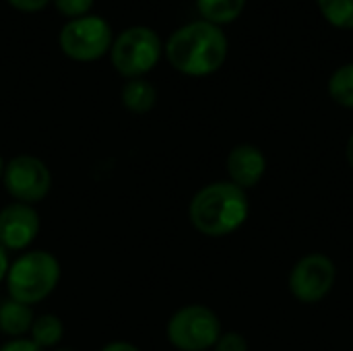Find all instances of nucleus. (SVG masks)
<instances>
[{
    "label": "nucleus",
    "instance_id": "1",
    "mask_svg": "<svg viewBox=\"0 0 353 351\" xmlns=\"http://www.w3.org/2000/svg\"><path fill=\"white\" fill-rule=\"evenodd\" d=\"M165 56L182 74L207 77L223 66L228 58V37L219 25L205 19L192 21L170 35Z\"/></svg>",
    "mask_w": 353,
    "mask_h": 351
},
{
    "label": "nucleus",
    "instance_id": "2",
    "mask_svg": "<svg viewBox=\"0 0 353 351\" xmlns=\"http://www.w3.org/2000/svg\"><path fill=\"white\" fill-rule=\"evenodd\" d=\"M250 215L246 190L219 180L203 186L188 205V219L192 228L207 238H223L238 232Z\"/></svg>",
    "mask_w": 353,
    "mask_h": 351
},
{
    "label": "nucleus",
    "instance_id": "3",
    "mask_svg": "<svg viewBox=\"0 0 353 351\" xmlns=\"http://www.w3.org/2000/svg\"><path fill=\"white\" fill-rule=\"evenodd\" d=\"M60 263L48 250H25L8 267L6 292L10 300L35 306L43 302L60 283Z\"/></svg>",
    "mask_w": 353,
    "mask_h": 351
},
{
    "label": "nucleus",
    "instance_id": "4",
    "mask_svg": "<svg viewBox=\"0 0 353 351\" xmlns=\"http://www.w3.org/2000/svg\"><path fill=\"white\" fill-rule=\"evenodd\" d=\"M221 321L215 310L203 304L178 308L165 327L168 341L178 351H209L221 337Z\"/></svg>",
    "mask_w": 353,
    "mask_h": 351
},
{
    "label": "nucleus",
    "instance_id": "5",
    "mask_svg": "<svg viewBox=\"0 0 353 351\" xmlns=\"http://www.w3.org/2000/svg\"><path fill=\"white\" fill-rule=\"evenodd\" d=\"M163 52V43L159 35L145 27L134 25L124 29L118 37H114L110 48V58L114 68L126 79H141L149 70L155 68Z\"/></svg>",
    "mask_w": 353,
    "mask_h": 351
},
{
    "label": "nucleus",
    "instance_id": "6",
    "mask_svg": "<svg viewBox=\"0 0 353 351\" xmlns=\"http://www.w3.org/2000/svg\"><path fill=\"white\" fill-rule=\"evenodd\" d=\"M114 41L112 27L97 14L70 19L58 35L60 50L77 62H93L110 52Z\"/></svg>",
    "mask_w": 353,
    "mask_h": 351
},
{
    "label": "nucleus",
    "instance_id": "7",
    "mask_svg": "<svg viewBox=\"0 0 353 351\" xmlns=\"http://www.w3.org/2000/svg\"><path fill=\"white\" fill-rule=\"evenodd\" d=\"M2 184L17 203L35 207L52 190V172L35 155H17L4 166Z\"/></svg>",
    "mask_w": 353,
    "mask_h": 351
},
{
    "label": "nucleus",
    "instance_id": "8",
    "mask_svg": "<svg viewBox=\"0 0 353 351\" xmlns=\"http://www.w3.org/2000/svg\"><path fill=\"white\" fill-rule=\"evenodd\" d=\"M335 281H337L335 263L323 252H310L294 265L288 285L298 302L319 304L331 294Z\"/></svg>",
    "mask_w": 353,
    "mask_h": 351
},
{
    "label": "nucleus",
    "instance_id": "9",
    "mask_svg": "<svg viewBox=\"0 0 353 351\" xmlns=\"http://www.w3.org/2000/svg\"><path fill=\"white\" fill-rule=\"evenodd\" d=\"M39 215L33 205L8 203L0 209V246L8 252H25L39 234Z\"/></svg>",
    "mask_w": 353,
    "mask_h": 351
},
{
    "label": "nucleus",
    "instance_id": "10",
    "mask_svg": "<svg viewBox=\"0 0 353 351\" xmlns=\"http://www.w3.org/2000/svg\"><path fill=\"white\" fill-rule=\"evenodd\" d=\"M225 168L232 184L240 186L242 190H250L261 184L267 172V157L261 151V147L250 143H240L228 153Z\"/></svg>",
    "mask_w": 353,
    "mask_h": 351
},
{
    "label": "nucleus",
    "instance_id": "11",
    "mask_svg": "<svg viewBox=\"0 0 353 351\" xmlns=\"http://www.w3.org/2000/svg\"><path fill=\"white\" fill-rule=\"evenodd\" d=\"M35 321L33 306L6 298L0 304V333L10 339H21L29 335L31 325Z\"/></svg>",
    "mask_w": 353,
    "mask_h": 351
},
{
    "label": "nucleus",
    "instance_id": "12",
    "mask_svg": "<svg viewBox=\"0 0 353 351\" xmlns=\"http://www.w3.org/2000/svg\"><path fill=\"white\" fill-rule=\"evenodd\" d=\"M122 103L132 114H147L157 103V91L147 79H128L122 87Z\"/></svg>",
    "mask_w": 353,
    "mask_h": 351
},
{
    "label": "nucleus",
    "instance_id": "13",
    "mask_svg": "<svg viewBox=\"0 0 353 351\" xmlns=\"http://www.w3.org/2000/svg\"><path fill=\"white\" fill-rule=\"evenodd\" d=\"M64 337V323L56 317V314H39L35 317L31 331H29V339L39 345L41 350H52L56 348Z\"/></svg>",
    "mask_w": 353,
    "mask_h": 351
},
{
    "label": "nucleus",
    "instance_id": "14",
    "mask_svg": "<svg viewBox=\"0 0 353 351\" xmlns=\"http://www.w3.org/2000/svg\"><path fill=\"white\" fill-rule=\"evenodd\" d=\"M246 0H196V8L205 21L213 25L230 23L238 19L244 10Z\"/></svg>",
    "mask_w": 353,
    "mask_h": 351
},
{
    "label": "nucleus",
    "instance_id": "15",
    "mask_svg": "<svg viewBox=\"0 0 353 351\" xmlns=\"http://www.w3.org/2000/svg\"><path fill=\"white\" fill-rule=\"evenodd\" d=\"M329 95L335 103L353 110V62L333 70L329 77Z\"/></svg>",
    "mask_w": 353,
    "mask_h": 351
},
{
    "label": "nucleus",
    "instance_id": "16",
    "mask_svg": "<svg viewBox=\"0 0 353 351\" xmlns=\"http://www.w3.org/2000/svg\"><path fill=\"white\" fill-rule=\"evenodd\" d=\"M323 17L339 27V29H353V0H316Z\"/></svg>",
    "mask_w": 353,
    "mask_h": 351
},
{
    "label": "nucleus",
    "instance_id": "17",
    "mask_svg": "<svg viewBox=\"0 0 353 351\" xmlns=\"http://www.w3.org/2000/svg\"><path fill=\"white\" fill-rule=\"evenodd\" d=\"M93 2L95 0H54L58 12L64 17H70V19H79V17L89 14Z\"/></svg>",
    "mask_w": 353,
    "mask_h": 351
},
{
    "label": "nucleus",
    "instance_id": "18",
    "mask_svg": "<svg viewBox=\"0 0 353 351\" xmlns=\"http://www.w3.org/2000/svg\"><path fill=\"white\" fill-rule=\"evenodd\" d=\"M213 351H248V341L242 333L238 331H225L217 339Z\"/></svg>",
    "mask_w": 353,
    "mask_h": 351
},
{
    "label": "nucleus",
    "instance_id": "19",
    "mask_svg": "<svg viewBox=\"0 0 353 351\" xmlns=\"http://www.w3.org/2000/svg\"><path fill=\"white\" fill-rule=\"evenodd\" d=\"M0 351H43L39 345H35L29 337H21V339H10L6 343L0 345Z\"/></svg>",
    "mask_w": 353,
    "mask_h": 351
},
{
    "label": "nucleus",
    "instance_id": "20",
    "mask_svg": "<svg viewBox=\"0 0 353 351\" xmlns=\"http://www.w3.org/2000/svg\"><path fill=\"white\" fill-rule=\"evenodd\" d=\"M17 10H23V12H37L41 8H46V4L50 0H8Z\"/></svg>",
    "mask_w": 353,
    "mask_h": 351
},
{
    "label": "nucleus",
    "instance_id": "21",
    "mask_svg": "<svg viewBox=\"0 0 353 351\" xmlns=\"http://www.w3.org/2000/svg\"><path fill=\"white\" fill-rule=\"evenodd\" d=\"M99 351H141L137 345L128 343V341H112L108 345H103Z\"/></svg>",
    "mask_w": 353,
    "mask_h": 351
},
{
    "label": "nucleus",
    "instance_id": "22",
    "mask_svg": "<svg viewBox=\"0 0 353 351\" xmlns=\"http://www.w3.org/2000/svg\"><path fill=\"white\" fill-rule=\"evenodd\" d=\"M8 267H10V261H8V252L0 246V283L6 279V273H8Z\"/></svg>",
    "mask_w": 353,
    "mask_h": 351
},
{
    "label": "nucleus",
    "instance_id": "23",
    "mask_svg": "<svg viewBox=\"0 0 353 351\" xmlns=\"http://www.w3.org/2000/svg\"><path fill=\"white\" fill-rule=\"evenodd\" d=\"M347 161H350V166H352V170H353V132L350 134V139H347Z\"/></svg>",
    "mask_w": 353,
    "mask_h": 351
},
{
    "label": "nucleus",
    "instance_id": "24",
    "mask_svg": "<svg viewBox=\"0 0 353 351\" xmlns=\"http://www.w3.org/2000/svg\"><path fill=\"white\" fill-rule=\"evenodd\" d=\"M4 159H2V155H0V182H2V174H4Z\"/></svg>",
    "mask_w": 353,
    "mask_h": 351
},
{
    "label": "nucleus",
    "instance_id": "25",
    "mask_svg": "<svg viewBox=\"0 0 353 351\" xmlns=\"http://www.w3.org/2000/svg\"><path fill=\"white\" fill-rule=\"evenodd\" d=\"M54 351H74V350H54Z\"/></svg>",
    "mask_w": 353,
    "mask_h": 351
}]
</instances>
